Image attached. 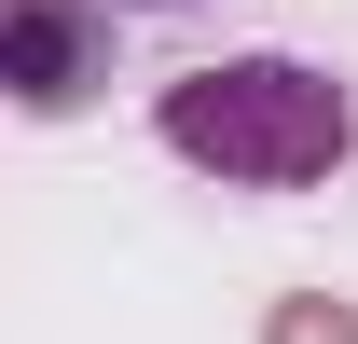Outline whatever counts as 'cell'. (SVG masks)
<instances>
[{"label": "cell", "instance_id": "6da1fadb", "mask_svg": "<svg viewBox=\"0 0 358 344\" xmlns=\"http://www.w3.org/2000/svg\"><path fill=\"white\" fill-rule=\"evenodd\" d=\"M152 138L221 193H317L358 152V96L317 55H221V69H179L152 96Z\"/></svg>", "mask_w": 358, "mask_h": 344}, {"label": "cell", "instance_id": "7a4b0ae2", "mask_svg": "<svg viewBox=\"0 0 358 344\" xmlns=\"http://www.w3.org/2000/svg\"><path fill=\"white\" fill-rule=\"evenodd\" d=\"M0 83H14V110H83L96 83H110V0H14L0 14Z\"/></svg>", "mask_w": 358, "mask_h": 344}, {"label": "cell", "instance_id": "3957f363", "mask_svg": "<svg viewBox=\"0 0 358 344\" xmlns=\"http://www.w3.org/2000/svg\"><path fill=\"white\" fill-rule=\"evenodd\" d=\"M262 344H358V317H345L331 289H289V303L262 317Z\"/></svg>", "mask_w": 358, "mask_h": 344}, {"label": "cell", "instance_id": "277c9868", "mask_svg": "<svg viewBox=\"0 0 358 344\" xmlns=\"http://www.w3.org/2000/svg\"><path fill=\"white\" fill-rule=\"evenodd\" d=\"M110 14H193V0H110Z\"/></svg>", "mask_w": 358, "mask_h": 344}]
</instances>
